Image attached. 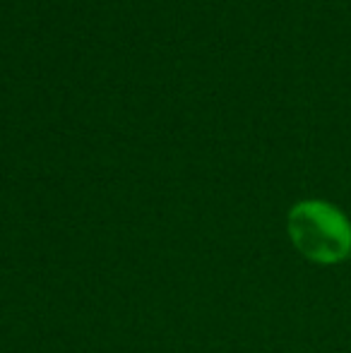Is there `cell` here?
I'll use <instances>...</instances> for the list:
<instances>
[{
	"mask_svg": "<svg viewBox=\"0 0 351 353\" xmlns=\"http://www.w3.org/2000/svg\"><path fill=\"white\" fill-rule=\"evenodd\" d=\"M289 233L305 257L334 262L347 255L351 231L347 219L325 202H301L289 214Z\"/></svg>",
	"mask_w": 351,
	"mask_h": 353,
	"instance_id": "6da1fadb",
	"label": "cell"
}]
</instances>
